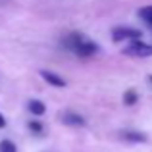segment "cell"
I'll return each instance as SVG.
<instances>
[{
  "instance_id": "cell-14",
  "label": "cell",
  "mask_w": 152,
  "mask_h": 152,
  "mask_svg": "<svg viewBox=\"0 0 152 152\" xmlns=\"http://www.w3.org/2000/svg\"><path fill=\"white\" fill-rule=\"evenodd\" d=\"M148 81H150V83H152V75H148Z\"/></svg>"
},
{
  "instance_id": "cell-13",
  "label": "cell",
  "mask_w": 152,
  "mask_h": 152,
  "mask_svg": "<svg viewBox=\"0 0 152 152\" xmlns=\"http://www.w3.org/2000/svg\"><path fill=\"white\" fill-rule=\"evenodd\" d=\"M2 127H6V118L0 114V129H2Z\"/></svg>"
},
{
  "instance_id": "cell-5",
  "label": "cell",
  "mask_w": 152,
  "mask_h": 152,
  "mask_svg": "<svg viewBox=\"0 0 152 152\" xmlns=\"http://www.w3.org/2000/svg\"><path fill=\"white\" fill-rule=\"evenodd\" d=\"M41 77L45 79L48 85H52V87H66V79L60 77V75H58V73H54V71L41 69Z\"/></svg>"
},
{
  "instance_id": "cell-9",
  "label": "cell",
  "mask_w": 152,
  "mask_h": 152,
  "mask_svg": "<svg viewBox=\"0 0 152 152\" xmlns=\"http://www.w3.org/2000/svg\"><path fill=\"white\" fill-rule=\"evenodd\" d=\"M137 100H139V94L133 89L125 91V94H123V104L125 106H133V104H137Z\"/></svg>"
},
{
  "instance_id": "cell-8",
  "label": "cell",
  "mask_w": 152,
  "mask_h": 152,
  "mask_svg": "<svg viewBox=\"0 0 152 152\" xmlns=\"http://www.w3.org/2000/svg\"><path fill=\"white\" fill-rule=\"evenodd\" d=\"M27 108H29V112L33 115H42L46 112V106H45V102H41V100H29V104H27Z\"/></svg>"
},
{
  "instance_id": "cell-12",
  "label": "cell",
  "mask_w": 152,
  "mask_h": 152,
  "mask_svg": "<svg viewBox=\"0 0 152 152\" xmlns=\"http://www.w3.org/2000/svg\"><path fill=\"white\" fill-rule=\"evenodd\" d=\"M29 131H33V133H42V123L41 121H29Z\"/></svg>"
},
{
  "instance_id": "cell-3",
  "label": "cell",
  "mask_w": 152,
  "mask_h": 152,
  "mask_svg": "<svg viewBox=\"0 0 152 152\" xmlns=\"http://www.w3.org/2000/svg\"><path fill=\"white\" fill-rule=\"evenodd\" d=\"M73 52L79 56V58H89V56H93V54H96V52H98V45H96V42H93V41H89V39L85 37L77 45V48H75Z\"/></svg>"
},
{
  "instance_id": "cell-4",
  "label": "cell",
  "mask_w": 152,
  "mask_h": 152,
  "mask_svg": "<svg viewBox=\"0 0 152 152\" xmlns=\"http://www.w3.org/2000/svg\"><path fill=\"white\" fill-rule=\"evenodd\" d=\"M62 121L66 123V125H69V127H85L87 125V119L83 118V115L71 112V110H67L66 114L62 115Z\"/></svg>"
},
{
  "instance_id": "cell-1",
  "label": "cell",
  "mask_w": 152,
  "mask_h": 152,
  "mask_svg": "<svg viewBox=\"0 0 152 152\" xmlns=\"http://www.w3.org/2000/svg\"><path fill=\"white\" fill-rule=\"evenodd\" d=\"M123 54L133 56V58H146V56H152V45H146L142 41H133L123 48Z\"/></svg>"
},
{
  "instance_id": "cell-11",
  "label": "cell",
  "mask_w": 152,
  "mask_h": 152,
  "mask_svg": "<svg viewBox=\"0 0 152 152\" xmlns=\"http://www.w3.org/2000/svg\"><path fill=\"white\" fill-rule=\"evenodd\" d=\"M0 152H18V148L10 139H4V141H0Z\"/></svg>"
},
{
  "instance_id": "cell-10",
  "label": "cell",
  "mask_w": 152,
  "mask_h": 152,
  "mask_svg": "<svg viewBox=\"0 0 152 152\" xmlns=\"http://www.w3.org/2000/svg\"><path fill=\"white\" fill-rule=\"evenodd\" d=\"M139 15H141V18H142V19H145V21L152 27V6L141 8V10H139Z\"/></svg>"
},
{
  "instance_id": "cell-2",
  "label": "cell",
  "mask_w": 152,
  "mask_h": 152,
  "mask_svg": "<svg viewBox=\"0 0 152 152\" xmlns=\"http://www.w3.org/2000/svg\"><path fill=\"white\" fill-rule=\"evenodd\" d=\"M141 31L139 29H133V27H115L112 31V39L114 42H121V41H141Z\"/></svg>"
},
{
  "instance_id": "cell-6",
  "label": "cell",
  "mask_w": 152,
  "mask_h": 152,
  "mask_svg": "<svg viewBox=\"0 0 152 152\" xmlns=\"http://www.w3.org/2000/svg\"><path fill=\"white\" fill-rule=\"evenodd\" d=\"M119 139H123L127 142H146L148 141L146 133H141V131H121Z\"/></svg>"
},
{
  "instance_id": "cell-7",
  "label": "cell",
  "mask_w": 152,
  "mask_h": 152,
  "mask_svg": "<svg viewBox=\"0 0 152 152\" xmlns=\"http://www.w3.org/2000/svg\"><path fill=\"white\" fill-rule=\"evenodd\" d=\"M83 39H85V35H83V33H77V31H75V33H69L66 39H64V46H66L67 50L73 52L75 48H77V45L83 41Z\"/></svg>"
}]
</instances>
